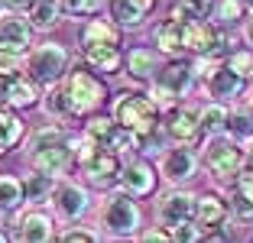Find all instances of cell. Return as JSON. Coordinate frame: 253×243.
<instances>
[{
  "mask_svg": "<svg viewBox=\"0 0 253 243\" xmlns=\"http://www.w3.org/2000/svg\"><path fill=\"white\" fill-rule=\"evenodd\" d=\"M72 143H68V136L62 130H55V126H49V130H39L30 136V153H26V159H30V165L36 172H42V175H65L68 165H72Z\"/></svg>",
  "mask_w": 253,
  "mask_h": 243,
  "instance_id": "obj_1",
  "label": "cell"
},
{
  "mask_svg": "<svg viewBox=\"0 0 253 243\" xmlns=\"http://www.w3.org/2000/svg\"><path fill=\"white\" fill-rule=\"evenodd\" d=\"M114 120L136 136H149L156 133V104L143 94H120L114 101Z\"/></svg>",
  "mask_w": 253,
  "mask_h": 243,
  "instance_id": "obj_2",
  "label": "cell"
},
{
  "mask_svg": "<svg viewBox=\"0 0 253 243\" xmlns=\"http://www.w3.org/2000/svg\"><path fill=\"white\" fill-rule=\"evenodd\" d=\"M65 94H68V104H72V117H82V114H94L101 104H104L107 91L104 84L94 78V75L88 72V68H75V72H68L65 78Z\"/></svg>",
  "mask_w": 253,
  "mask_h": 243,
  "instance_id": "obj_3",
  "label": "cell"
},
{
  "mask_svg": "<svg viewBox=\"0 0 253 243\" xmlns=\"http://www.w3.org/2000/svg\"><path fill=\"white\" fill-rule=\"evenodd\" d=\"M101 227L114 237H130L140 227V207L130 195H111L101 207Z\"/></svg>",
  "mask_w": 253,
  "mask_h": 243,
  "instance_id": "obj_4",
  "label": "cell"
},
{
  "mask_svg": "<svg viewBox=\"0 0 253 243\" xmlns=\"http://www.w3.org/2000/svg\"><path fill=\"white\" fill-rule=\"evenodd\" d=\"M68 68V52L62 49L59 42H42L30 52V59H26V72H30L33 81L39 84H52L65 75Z\"/></svg>",
  "mask_w": 253,
  "mask_h": 243,
  "instance_id": "obj_5",
  "label": "cell"
},
{
  "mask_svg": "<svg viewBox=\"0 0 253 243\" xmlns=\"http://www.w3.org/2000/svg\"><path fill=\"white\" fill-rule=\"evenodd\" d=\"M192 78H195V68L185 65V62H172V65L159 68L156 84H153V104L156 107H172L188 91Z\"/></svg>",
  "mask_w": 253,
  "mask_h": 243,
  "instance_id": "obj_6",
  "label": "cell"
},
{
  "mask_svg": "<svg viewBox=\"0 0 253 243\" xmlns=\"http://www.w3.org/2000/svg\"><path fill=\"white\" fill-rule=\"evenodd\" d=\"M33 26L16 13H0V55H13L20 59L30 49Z\"/></svg>",
  "mask_w": 253,
  "mask_h": 243,
  "instance_id": "obj_7",
  "label": "cell"
},
{
  "mask_svg": "<svg viewBox=\"0 0 253 243\" xmlns=\"http://www.w3.org/2000/svg\"><path fill=\"white\" fill-rule=\"evenodd\" d=\"M49 201H52L55 214H59L62 221H78V217L88 211V192H84L82 185H75V182H59V185H52V195H49Z\"/></svg>",
  "mask_w": 253,
  "mask_h": 243,
  "instance_id": "obj_8",
  "label": "cell"
},
{
  "mask_svg": "<svg viewBox=\"0 0 253 243\" xmlns=\"http://www.w3.org/2000/svg\"><path fill=\"white\" fill-rule=\"evenodd\" d=\"M195 204H198L195 195H188V192H169L163 201H159L156 217H159V224H166V227H175V224L195 221Z\"/></svg>",
  "mask_w": 253,
  "mask_h": 243,
  "instance_id": "obj_9",
  "label": "cell"
},
{
  "mask_svg": "<svg viewBox=\"0 0 253 243\" xmlns=\"http://www.w3.org/2000/svg\"><path fill=\"white\" fill-rule=\"evenodd\" d=\"M195 169H198V159H195V153L188 146H175L163 156V178L172 185L188 182L195 175Z\"/></svg>",
  "mask_w": 253,
  "mask_h": 243,
  "instance_id": "obj_10",
  "label": "cell"
},
{
  "mask_svg": "<svg viewBox=\"0 0 253 243\" xmlns=\"http://www.w3.org/2000/svg\"><path fill=\"white\" fill-rule=\"evenodd\" d=\"M120 188H124L130 198L153 195V188H156V172L149 169L146 162H130V165L120 169Z\"/></svg>",
  "mask_w": 253,
  "mask_h": 243,
  "instance_id": "obj_11",
  "label": "cell"
},
{
  "mask_svg": "<svg viewBox=\"0 0 253 243\" xmlns=\"http://www.w3.org/2000/svg\"><path fill=\"white\" fill-rule=\"evenodd\" d=\"M244 165V153H240L237 143H214L208 149V169L214 172L217 178H231L240 172Z\"/></svg>",
  "mask_w": 253,
  "mask_h": 243,
  "instance_id": "obj_12",
  "label": "cell"
},
{
  "mask_svg": "<svg viewBox=\"0 0 253 243\" xmlns=\"http://www.w3.org/2000/svg\"><path fill=\"white\" fill-rule=\"evenodd\" d=\"M84 175H88V182L97 185V188H107L111 182H117V178H120L117 153H107V149H101L94 159L84 162Z\"/></svg>",
  "mask_w": 253,
  "mask_h": 243,
  "instance_id": "obj_13",
  "label": "cell"
},
{
  "mask_svg": "<svg viewBox=\"0 0 253 243\" xmlns=\"http://www.w3.org/2000/svg\"><path fill=\"white\" fill-rule=\"evenodd\" d=\"M20 243H49L52 240V217L42 211H30L20 217V227H16Z\"/></svg>",
  "mask_w": 253,
  "mask_h": 243,
  "instance_id": "obj_14",
  "label": "cell"
},
{
  "mask_svg": "<svg viewBox=\"0 0 253 243\" xmlns=\"http://www.w3.org/2000/svg\"><path fill=\"white\" fill-rule=\"evenodd\" d=\"M156 7V0H111V16L117 20V26L133 30L146 20V13Z\"/></svg>",
  "mask_w": 253,
  "mask_h": 243,
  "instance_id": "obj_15",
  "label": "cell"
},
{
  "mask_svg": "<svg viewBox=\"0 0 253 243\" xmlns=\"http://www.w3.org/2000/svg\"><path fill=\"white\" fill-rule=\"evenodd\" d=\"M166 130H169L172 140H179V143H188L195 140L201 133V123H198V114L192 111V107H175L169 117V123H166Z\"/></svg>",
  "mask_w": 253,
  "mask_h": 243,
  "instance_id": "obj_16",
  "label": "cell"
},
{
  "mask_svg": "<svg viewBox=\"0 0 253 243\" xmlns=\"http://www.w3.org/2000/svg\"><path fill=\"white\" fill-rule=\"evenodd\" d=\"M82 45L94 49V45H120V30L111 20H91L82 30Z\"/></svg>",
  "mask_w": 253,
  "mask_h": 243,
  "instance_id": "obj_17",
  "label": "cell"
},
{
  "mask_svg": "<svg viewBox=\"0 0 253 243\" xmlns=\"http://www.w3.org/2000/svg\"><path fill=\"white\" fill-rule=\"evenodd\" d=\"M224 217H227V207H224L221 198H214V195L198 198V204H195V224H198L201 230L224 227Z\"/></svg>",
  "mask_w": 253,
  "mask_h": 243,
  "instance_id": "obj_18",
  "label": "cell"
},
{
  "mask_svg": "<svg viewBox=\"0 0 253 243\" xmlns=\"http://www.w3.org/2000/svg\"><path fill=\"white\" fill-rule=\"evenodd\" d=\"M156 45L166 55H179L185 52V23L179 20H166L156 26Z\"/></svg>",
  "mask_w": 253,
  "mask_h": 243,
  "instance_id": "obj_19",
  "label": "cell"
},
{
  "mask_svg": "<svg viewBox=\"0 0 253 243\" xmlns=\"http://www.w3.org/2000/svg\"><path fill=\"white\" fill-rule=\"evenodd\" d=\"M39 101V88L36 81L30 78V75H16V78H10L7 84V101L10 107H33V104Z\"/></svg>",
  "mask_w": 253,
  "mask_h": 243,
  "instance_id": "obj_20",
  "label": "cell"
},
{
  "mask_svg": "<svg viewBox=\"0 0 253 243\" xmlns=\"http://www.w3.org/2000/svg\"><path fill=\"white\" fill-rule=\"evenodd\" d=\"M240 88H244V78H237L231 68H221V65H217L214 72L208 75V91H211V97H221V101H224V97H237Z\"/></svg>",
  "mask_w": 253,
  "mask_h": 243,
  "instance_id": "obj_21",
  "label": "cell"
},
{
  "mask_svg": "<svg viewBox=\"0 0 253 243\" xmlns=\"http://www.w3.org/2000/svg\"><path fill=\"white\" fill-rule=\"evenodd\" d=\"M231 207L240 221H253V175L244 172L237 182V188L231 192Z\"/></svg>",
  "mask_w": 253,
  "mask_h": 243,
  "instance_id": "obj_22",
  "label": "cell"
},
{
  "mask_svg": "<svg viewBox=\"0 0 253 243\" xmlns=\"http://www.w3.org/2000/svg\"><path fill=\"white\" fill-rule=\"evenodd\" d=\"M62 16V7H59V0H33V7H30V26L33 30H52L55 23H59Z\"/></svg>",
  "mask_w": 253,
  "mask_h": 243,
  "instance_id": "obj_23",
  "label": "cell"
},
{
  "mask_svg": "<svg viewBox=\"0 0 253 243\" xmlns=\"http://www.w3.org/2000/svg\"><path fill=\"white\" fill-rule=\"evenodd\" d=\"M84 62H88L94 72L114 75L120 68V49L117 45H94V49H84Z\"/></svg>",
  "mask_w": 253,
  "mask_h": 243,
  "instance_id": "obj_24",
  "label": "cell"
},
{
  "mask_svg": "<svg viewBox=\"0 0 253 243\" xmlns=\"http://www.w3.org/2000/svg\"><path fill=\"white\" fill-rule=\"evenodd\" d=\"M208 13H211V0H175L169 10V20L192 23V20H205Z\"/></svg>",
  "mask_w": 253,
  "mask_h": 243,
  "instance_id": "obj_25",
  "label": "cell"
},
{
  "mask_svg": "<svg viewBox=\"0 0 253 243\" xmlns=\"http://www.w3.org/2000/svg\"><path fill=\"white\" fill-rule=\"evenodd\" d=\"M126 65H130L133 78H153L159 72V55L153 49H133L130 59H126Z\"/></svg>",
  "mask_w": 253,
  "mask_h": 243,
  "instance_id": "obj_26",
  "label": "cell"
},
{
  "mask_svg": "<svg viewBox=\"0 0 253 243\" xmlns=\"http://www.w3.org/2000/svg\"><path fill=\"white\" fill-rule=\"evenodd\" d=\"M23 198H26V195H23V182L20 178L0 175V211H16Z\"/></svg>",
  "mask_w": 253,
  "mask_h": 243,
  "instance_id": "obj_27",
  "label": "cell"
},
{
  "mask_svg": "<svg viewBox=\"0 0 253 243\" xmlns=\"http://www.w3.org/2000/svg\"><path fill=\"white\" fill-rule=\"evenodd\" d=\"M23 120L16 117L13 111H0V140H3V146H16V143L23 140Z\"/></svg>",
  "mask_w": 253,
  "mask_h": 243,
  "instance_id": "obj_28",
  "label": "cell"
},
{
  "mask_svg": "<svg viewBox=\"0 0 253 243\" xmlns=\"http://www.w3.org/2000/svg\"><path fill=\"white\" fill-rule=\"evenodd\" d=\"M227 117H231V114L224 111L221 104H208V107L198 114V123H201L205 133H221V130H227Z\"/></svg>",
  "mask_w": 253,
  "mask_h": 243,
  "instance_id": "obj_29",
  "label": "cell"
},
{
  "mask_svg": "<svg viewBox=\"0 0 253 243\" xmlns=\"http://www.w3.org/2000/svg\"><path fill=\"white\" fill-rule=\"evenodd\" d=\"M52 175H42V172H36V175H30L26 182H23V195L30 201H39L45 198V195H52Z\"/></svg>",
  "mask_w": 253,
  "mask_h": 243,
  "instance_id": "obj_30",
  "label": "cell"
},
{
  "mask_svg": "<svg viewBox=\"0 0 253 243\" xmlns=\"http://www.w3.org/2000/svg\"><path fill=\"white\" fill-rule=\"evenodd\" d=\"M114 130H117V120H111V117H94L84 133H88L97 146H107V140L114 136Z\"/></svg>",
  "mask_w": 253,
  "mask_h": 243,
  "instance_id": "obj_31",
  "label": "cell"
},
{
  "mask_svg": "<svg viewBox=\"0 0 253 243\" xmlns=\"http://www.w3.org/2000/svg\"><path fill=\"white\" fill-rule=\"evenodd\" d=\"M244 10H247V3H244V0H221V3L214 7V23L221 26V23L244 20Z\"/></svg>",
  "mask_w": 253,
  "mask_h": 243,
  "instance_id": "obj_32",
  "label": "cell"
},
{
  "mask_svg": "<svg viewBox=\"0 0 253 243\" xmlns=\"http://www.w3.org/2000/svg\"><path fill=\"white\" fill-rule=\"evenodd\" d=\"M45 111L52 117H72V104H68V94L65 88H52L49 97H45Z\"/></svg>",
  "mask_w": 253,
  "mask_h": 243,
  "instance_id": "obj_33",
  "label": "cell"
},
{
  "mask_svg": "<svg viewBox=\"0 0 253 243\" xmlns=\"http://www.w3.org/2000/svg\"><path fill=\"white\" fill-rule=\"evenodd\" d=\"M59 7L65 10L68 16H91L104 7V0H59Z\"/></svg>",
  "mask_w": 253,
  "mask_h": 243,
  "instance_id": "obj_34",
  "label": "cell"
},
{
  "mask_svg": "<svg viewBox=\"0 0 253 243\" xmlns=\"http://www.w3.org/2000/svg\"><path fill=\"white\" fill-rule=\"evenodd\" d=\"M169 237H172V243H201L205 230H201L195 221H185V224H175Z\"/></svg>",
  "mask_w": 253,
  "mask_h": 243,
  "instance_id": "obj_35",
  "label": "cell"
},
{
  "mask_svg": "<svg viewBox=\"0 0 253 243\" xmlns=\"http://www.w3.org/2000/svg\"><path fill=\"white\" fill-rule=\"evenodd\" d=\"M227 133H231V136H234L237 143H244L247 136L253 133L250 117H247V114H231V117H227Z\"/></svg>",
  "mask_w": 253,
  "mask_h": 243,
  "instance_id": "obj_36",
  "label": "cell"
},
{
  "mask_svg": "<svg viewBox=\"0 0 253 243\" xmlns=\"http://www.w3.org/2000/svg\"><path fill=\"white\" fill-rule=\"evenodd\" d=\"M227 68H231L237 78H253V52H234L231 62H227Z\"/></svg>",
  "mask_w": 253,
  "mask_h": 243,
  "instance_id": "obj_37",
  "label": "cell"
},
{
  "mask_svg": "<svg viewBox=\"0 0 253 243\" xmlns=\"http://www.w3.org/2000/svg\"><path fill=\"white\" fill-rule=\"evenodd\" d=\"M140 243H172V237L166 234V230H159V227H153V230H146V234L140 237Z\"/></svg>",
  "mask_w": 253,
  "mask_h": 243,
  "instance_id": "obj_38",
  "label": "cell"
},
{
  "mask_svg": "<svg viewBox=\"0 0 253 243\" xmlns=\"http://www.w3.org/2000/svg\"><path fill=\"white\" fill-rule=\"evenodd\" d=\"M62 243H94V237L84 234V230H72V234L62 237Z\"/></svg>",
  "mask_w": 253,
  "mask_h": 243,
  "instance_id": "obj_39",
  "label": "cell"
},
{
  "mask_svg": "<svg viewBox=\"0 0 253 243\" xmlns=\"http://www.w3.org/2000/svg\"><path fill=\"white\" fill-rule=\"evenodd\" d=\"M3 7L16 13V10H30V7H33V0H3Z\"/></svg>",
  "mask_w": 253,
  "mask_h": 243,
  "instance_id": "obj_40",
  "label": "cell"
},
{
  "mask_svg": "<svg viewBox=\"0 0 253 243\" xmlns=\"http://www.w3.org/2000/svg\"><path fill=\"white\" fill-rule=\"evenodd\" d=\"M244 36H247V42L253 45V20H247V26H244Z\"/></svg>",
  "mask_w": 253,
  "mask_h": 243,
  "instance_id": "obj_41",
  "label": "cell"
},
{
  "mask_svg": "<svg viewBox=\"0 0 253 243\" xmlns=\"http://www.w3.org/2000/svg\"><path fill=\"white\" fill-rule=\"evenodd\" d=\"M0 243H10V237H7V234H3V230H0Z\"/></svg>",
  "mask_w": 253,
  "mask_h": 243,
  "instance_id": "obj_42",
  "label": "cell"
},
{
  "mask_svg": "<svg viewBox=\"0 0 253 243\" xmlns=\"http://www.w3.org/2000/svg\"><path fill=\"white\" fill-rule=\"evenodd\" d=\"M3 153H7V146H3V140H0V156H3Z\"/></svg>",
  "mask_w": 253,
  "mask_h": 243,
  "instance_id": "obj_43",
  "label": "cell"
},
{
  "mask_svg": "<svg viewBox=\"0 0 253 243\" xmlns=\"http://www.w3.org/2000/svg\"><path fill=\"white\" fill-rule=\"evenodd\" d=\"M244 3H247V7H253V0H244Z\"/></svg>",
  "mask_w": 253,
  "mask_h": 243,
  "instance_id": "obj_44",
  "label": "cell"
},
{
  "mask_svg": "<svg viewBox=\"0 0 253 243\" xmlns=\"http://www.w3.org/2000/svg\"><path fill=\"white\" fill-rule=\"evenodd\" d=\"M0 13H3V0H0Z\"/></svg>",
  "mask_w": 253,
  "mask_h": 243,
  "instance_id": "obj_45",
  "label": "cell"
}]
</instances>
